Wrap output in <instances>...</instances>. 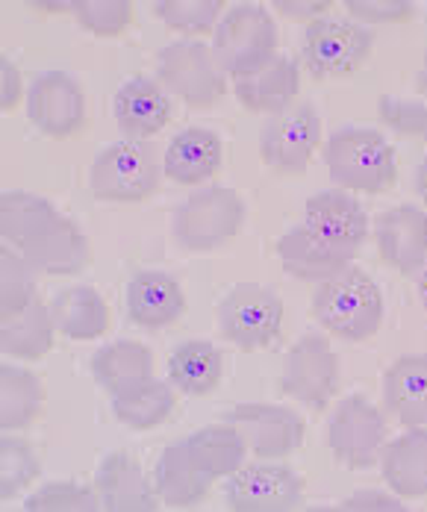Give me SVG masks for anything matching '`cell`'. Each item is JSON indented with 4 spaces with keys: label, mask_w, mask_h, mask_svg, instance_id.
Listing matches in <instances>:
<instances>
[{
    "label": "cell",
    "mask_w": 427,
    "mask_h": 512,
    "mask_svg": "<svg viewBox=\"0 0 427 512\" xmlns=\"http://www.w3.org/2000/svg\"><path fill=\"white\" fill-rule=\"evenodd\" d=\"M313 315L324 330L348 342H366L383 324V292L360 268L324 280L313 298Z\"/></svg>",
    "instance_id": "obj_2"
},
{
    "label": "cell",
    "mask_w": 427,
    "mask_h": 512,
    "mask_svg": "<svg viewBox=\"0 0 427 512\" xmlns=\"http://www.w3.org/2000/svg\"><path fill=\"white\" fill-rule=\"evenodd\" d=\"M280 389L313 412L330 404L339 389V357L324 336H304L292 345L283 359Z\"/></svg>",
    "instance_id": "obj_10"
},
{
    "label": "cell",
    "mask_w": 427,
    "mask_h": 512,
    "mask_svg": "<svg viewBox=\"0 0 427 512\" xmlns=\"http://www.w3.org/2000/svg\"><path fill=\"white\" fill-rule=\"evenodd\" d=\"M174 392L168 383L148 377L118 395H112L115 418L130 430H154L174 412Z\"/></svg>",
    "instance_id": "obj_31"
},
{
    "label": "cell",
    "mask_w": 427,
    "mask_h": 512,
    "mask_svg": "<svg viewBox=\"0 0 427 512\" xmlns=\"http://www.w3.org/2000/svg\"><path fill=\"white\" fill-rule=\"evenodd\" d=\"M127 318L145 330H162L186 312L180 283L165 271H139L127 283Z\"/></svg>",
    "instance_id": "obj_19"
},
{
    "label": "cell",
    "mask_w": 427,
    "mask_h": 512,
    "mask_svg": "<svg viewBox=\"0 0 427 512\" xmlns=\"http://www.w3.org/2000/svg\"><path fill=\"white\" fill-rule=\"evenodd\" d=\"M374 236L380 256L398 274H416L427 262V212L419 206H392L377 215Z\"/></svg>",
    "instance_id": "obj_17"
},
{
    "label": "cell",
    "mask_w": 427,
    "mask_h": 512,
    "mask_svg": "<svg viewBox=\"0 0 427 512\" xmlns=\"http://www.w3.org/2000/svg\"><path fill=\"white\" fill-rule=\"evenodd\" d=\"M327 445L348 468H372L386 448V418L363 395L342 398L327 424Z\"/></svg>",
    "instance_id": "obj_11"
},
{
    "label": "cell",
    "mask_w": 427,
    "mask_h": 512,
    "mask_svg": "<svg viewBox=\"0 0 427 512\" xmlns=\"http://www.w3.org/2000/svg\"><path fill=\"white\" fill-rule=\"evenodd\" d=\"M27 510L33 512H98L104 501L98 492L80 483H48L27 498Z\"/></svg>",
    "instance_id": "obj_38"
},
{
    "label": "cell",
    "mask_w": 427,
    "mask_h": 512,
    "mask_svg": "<svg viewBox=\"0 0 427 512\" xmlns=\"http://www.w3.org/2000/svg\"><path fill=\"white\" fill-rule=\"evenodd\" d=\"M416 86H419V92H422V95H427V56H425L422 71H419V77H416Z\"/></svg>",
    "instance_id": "obj_45"
},
{
    "label": "cell",
    "mask_w": 427,
    "mask_h": 512,
    "mask_svg": "<svg viewBox=\"0 0 427 512\" xmlns=\"http://www.w3.org/2000/svg\"><path fill=\"white\" fill-rule=\"evenodd\" d=\"M21 98H24V80L18 65L9 56H0V109L12 112Z\"/></svg>",
    "instance_id": "obj_42"
},
{
    "label": "cell",
    "mask_w": 427,
    "mask_h": 512,
    "mask_svg": "<svg viewBox=\"0 0 427 512\" xmlns=\"http://www.w3.org/2000/svg\"><path fill=\"white\" fill-rule=\"evenodd\" d=\"M157 77L192 109H210L224 98V68L210 45L195 39H177L157 56Z\"/></svg>",
    "instance_id": "obj_7"
},
{
    "label": "cell",
    "mask_w": 427,
    "mask_h": 512,
    "mask_svg": "<svg viewBox=\"0 0 427 512\" xmlns=\"http://www.w3.org/2000/svg\"><path fill=\"white\" fill-rule=\"evenodd\" d=\"M0 236L42 274H77L89 262L80 227L30 192L0 195Z\"/></svg>",
    "instance_id": "obj_1"
},
{
    "label": "cell",
    "mask_w": 427,
    "mask_h": 512,
    "mask_svg": "<svg viewBox=\"0 0 427 512\" xmlns=\"http://www.w3.org/2000/svg\"><path fill=\"white\" fill-rule=\"evenodd\" d=\"M221 168V139L213 130L189 127L168 142L162 171L180 186H201L213 180Z\"/></svg>",
    "instance_id": "obj_23"
},
{
    "label": "cell",
    "mask_w": 427,
    "mask_h": 512,
    "mask_svg": "<svg viewBox=\"0 0 427 512\" xmlns=\"http://www.w3.org/2000/svg\"><path fill=\"white\" fill-rule=\"evenodd\" d=\"M383 480L398 498L427 495V430L410 427V433L392 439L383 454Z\"/></svg>",
    "instance_id": "obj_25"
},
{
    "label": "cell",
    "mask_w": 427,
    "mask_h": 512,
    "mask_svg": "<svg viewBox=\"0 0 427 512\" xmlns=\"http://www.w3.org/2000/svg\"><path fill=\"white\" fill-rule=\"evenodd\" d=\"M112 112H115L121 133L145 142V139L157 136L171 121V101L160 89V83H154L148 77H133L115 92Z\"/></svg>",
    "instance_id": "obj_20"
},
{
    "label": "cell",
    "mask_w": 427,
    "mask_h": 512,
    "mask_svg": "<svg viewBox=\"0 0 427 512\" xmlns=\"http://www.w3.org/2000/svg\"><path fill=\"white\" fill-rule=\"evenodd\" d=\"M380 118L401 136H416L427 142V103L401 101V98H380Z\"/></svg>",
    "instance_id": "obj_39"
},
{
    "label": "cell",
    "mask_w": 427,
    "mask_h": 512,
    "mask_svg": "<svg viewBox=\"0 0 427 512\" xmlns=\"http://www.w3.org/2000/svg\"><path fill=\"white\" fill-rule=\"evenodd\" d=\"M227 421L242 433L248 451L260 460H283L304 442L301 415L274 404H245L227 412Z\"/></svg>",
    "instance_id": "obj_14"
},
{
    "label": "cell",
    "mask_w": 427,
    "mask_h": 512,
    "mask_svg": "<svg viewBox=\"0 0 427 512\" xmlns=\"http://www.w3.org/2000/svg\"><path fill=\"white\" fill-rule=\"evenodd\" d=\"M160 162L151 142L127 139L115 142L95 156L89 168V189L98 201L136 204L157 192Z\"/></svg>",
    "instance_id": "obj_4"
},
{
    "label": "cell",
    "mask_w": 427,
    "mask_h": 512,
    "mask_svg": "<svg viewBox=\"0 0 427 512\" xmlns=\"http://www.w3.org/2000/svg\"><path fill=\"white\" fill-rule=\"evenodd\" d=\"M213 480V474L195 457L189 439L168 445L154 465V489L165 507L186 510V507L201 504Z\"/></svg>",
    "instance_id": "obj_18"
},
{
    "label": "cell",
    "mask_w": 427,
    "mask_h": 512,
    "mask_svg": "<svg viewBox=\"0 0 427 512\" xmlns=\"http://www.w3.org/2000/svg\"><path fill=\"white\" fill-rule=\"evenodd\" d=\"M345 9L357 24H401L413 18V3L407 0H348Z\"/></svg>",
    "instance_id": "obj_40"
},
{
    "label": "cell",
    "mask_w": 427,
    "mask_h": 512,
    "mask_svg": "<svg viewBox=\"0 0 427 512\" xmlns=\"http://www.w3.org/2000/svg\"><path fill=\"white\" fill-rule=\"evenodd\" d=\"M189 445L195 451V457L201 465L213 474V477H230L242 468L248 445L242 439V433L233 424H218V427H204L198 433L189 436Z\"/></svg>",
    "instance_id": "obj_33"
},
{
    "label": "cell",
    "mask_w": 427,
    "mask_h": 512,
    "mask_svg": "<svg viewBox=\"0 0 427 512\" xmlns=\"http://www.w3.org/2000/svg\"><path fill=\"white\" fill-rule=\"evenodd\" d=\"M56 330L74 342H92L104 336L109 327L107 301L92 286H71L62 289L51 301Z\"/></svg>",
    "instance_id": "obj_27"
},
{
    "label": "cell",
    "mask_w": 427,
    "mask_h": 512,
    "mask_svg": "<svg viewBox=\"0 0 427 512\" xmlns=\"http://www.w3.org/2000/svg\"><path fill=\"white\" fill-rule=\"evenodd\" d=\"M339 510H345V512H380V510L398 512V510H404V498H398V495H386V492H377V489H360V492H354L348 501H342V504H339Z\"/></svg>",
    "instance_id": "obj_41"
},
{
    "label": "cell",
    "mask_w": 427,
    "mask_h": 512,
    "mask_svg": "<svg viewBox=\"0 0 427 512\" xmlns=\"http://www.w3.org/2000/svg\"><path fill=\"white\" fill-rule=\"evenodd\" d=\"M27 115L51 139L74 136L86 118V98L80 83L65 71H48L36 77L27 92Z\"/></svg>",
    "instance_id": "obj_15"
},
{
    "label": "cell",
    "mask_w": 427,
    "mask_h": 512,
    "mask_svg": "<svg viewBox=\"0 0 427 512\" xmlns=\"http://www.w3.org/2000/svg\"><path fill=\"white\" fill-rule=\"evenodd\" d=\"M221 371H224V359L221 351L213 342L204 339H192L174 348V354L168 357V377L171 383L192 398H204L218 389L221 383Z\"/></svg>",
    "instance_id": "obj_29"
},
{
    "label": "cell",
    "mask_w": 427,
    "mask_h": 512,
    "mask_svg": "<svg viewBox=\"0 0 427 512\" xmlns=\"http://www.w3.org/2000/svg\"><path fill=\"white\" fill-rule=\"evenodd\" d=\"M304 224L321 242H327L330 248H336L339 254H348L351 259L366 245V236H369L366 209L357 204V198L339 189L310 198L304 206Z\"/></svg>",
    "instance_id": "obj_16"
},
{
    "label": "cell",
    "mask_w": 427,
    "mask_h": 512,
    "mask_svg": "<svg viewBox=\"0 0 427 512\" xmlns=\"http://www.w3.org/2000/svg\"><path fill=\"white\" fill-rule=\"evenodd\" d=\"M324 165L336 186L366 195H383L395 186L398 168L392 145L363 127H348L324 142Z\"/></svg>",
    "instance_id": "obj_3"
},
{
    "label": "cell",
    "mask_w": 427,
    "mask_h": 512,
    "mask_svg": "<svg viewBox=\"0 0 427 512\" xmlns=\"http://www.w3.org/2000/svg\"><path fill=\"white\" fill-rule=\"evenodd\" d=\"M218 324L230 345H236L239 351H257L280 336L283 304L260 283H239L221 298Z\"/></svg>",
    "instance_id": "obj_8"
},
{
    "label": "cell",
    "mask_w": 427,
    "mask_h": 512,
    "mask_svg": "<svg viewBox=\"0 0 427 512\" xmlns=\"http://www.w3.org/2000/svg\"><path fill=\"white\" fill-rule=\"evenodd\" d=\"M98 495L109 512H154L160 495L130 454H109L98 468Z\"/></svg>",
    "instance_id": "obj_21"
},
{
    "label": "cell",
    "mask_w": 427,
    "mask_h": 512,
    "mask_svg": "<svg viewBox=\"0 0 427 512\" xmlns=\"http://www.w3.org/2000/svg\"><path fill=\"white\" fill-rule=\"evenodd\" d=\"M42 383L27 368L3 365L0 368V427L21 430L42 410Z\"/></svg>",
    "instance_id": "obj_32"
},
{
    "label": "cell",
    "mask_w": 427,
    "mask_h": 512,
    "mask_svg": "<svg viewBox=\"0 0 427 512\" xmlns=\"http://www.w3.org/2000/svg\"><path fill=\"white\" fill-rule=\"evenodd\" d=\"M36 268L15 251H0V321L36 301Z\"/></svg>",
    "instance_id": "obj_34"
},
{
    "label": "cell",
    "mask_w": 427,
    "mask_h": 512,
    "mask_svg": "<svg viewBox=\"0 0 427 512\" xmlns=\"http://www.w3.org/2000/svg\"><path fill=\"white\" fill-rule=\"evenodd\" d=\"M274 9H277L280 15L292 18V21H307V24H313V21H319V18H327L330 3H324V0H277Z\"/></svg>",
    "instance_id": "obj_43"
},
{
    "label": "cell",
    "mask_w": 427,
    "mask_h": 512,
    "mask_svg": "<svg viewBox=\"0 0 427 512\" xmlns=\"http://www.w3.org/2000/svg\"><path fill=\"white\" fill-rule=\"evenodd\" d=\"M298 86H301V77H298L295 59L274 56L260 71L236 80L233 92L248 112L277 115V112H286L292 106L295 95H298Z\"/></svg>",
    "instance_id": "obj_24"
},
{
    "label": "cell",
    "mask_w": 427,
    "mask_h": 512,
    "mask_svg": "<svg viewBox=\"0 0 427 512\" xmlns=\"http://www.w3.org/2000/svg\"><path fill=\"white\" fill-rule=\"evenodd\" d=\"M74 18L80 21L83 30L101 39H112L130 27L133 3L130 0H83V3H74Z\"/></svg>",
    "instance_id": "obj_37"
},
{
    "label": "cell",
    "mask_w": 427,
    "mask_h": 512,
    "mask_svg": "<svg viewBox=\"0 0 427 512\" xmlns=\"http://www.w3.org/2000/svg\"><path fill=\"white\" fill-rule=\"evenodd\" d=\"M245 224V201L230 186H210L186 198L174 212V239L183 251H215Z\"/></svg>",
    "instance_id": "obj_5"
},
{
    "label": "cell",
    "mask_w": 427,
    "mask_h": 512,
    "mask_svg": "<svg viewBox=\"0 0 427 512\" xmlns=\"http://www.w3.org/2000/svg\"><path fill=\"white\" fill-rule=\"evenodd\" d=\"M383 398L389 412L407 427L427 424V354L401 357L383 377Z\"/></svg>",
    "instance_id": "obj_26"
},
{
    "label": "cell",
    "mask_w": 427,
    "mask_h": 512,
    "mask_svg": "<svg viewBox=\"0 0 427 512\" xmlns=\"http://www.w3.org/2000/svg\"><path fill=\"white\" fill-rule=\"evenodd\" d=\"M419 295H422V304L427 307V268L425 274H422V280H419Z\"/></svg>",
    "instance_id": "obj_46"
},
{
    "label": "cell",
    "mask_w": 427,
    "mask_h": 512,
    "mask_svg": "<svg viewBox=\"0 0 427 512\" xmlns=\"http://www.w3.org/2000/svg\"><path fill=\"white\" fill-rule=\"evenodd\" d=\"M215 56L233 80L260 71L277 56V30L263 6H233L215 27Z\"/></svg>",
    "instance_id": "obj_6"
},
{
    "label": "cell",
    "mask_w": 427,
    "mask_h": 512,
    "mask_svg": "<svg viewBox=\"0 0 427 512\" xmlns=\"http://www.w3.org/2000/svg\"><path fill=\"white\" fill-rule=\"evenodd\" d=\"M372 42V30H366L354 18H319L307 27L301 59L321 80L348 77L360 71L372 51Z\"/></svg>",
    "instance_id": "obj_9"
},
{
    "label": "cell",
    "mask_w": 427,
    "mask_h": 512,
    "mask_svg": "<svg viewBox=\"0 0 427 512\" xmlns=\"http://www.w3.org/2000/svg\"><path fill=\"white\" fill-rule=\"evenodd\" d=\"M321 145V118L313 103L289 106L268 118L260 151L277 174H304Z\"/></svg>",
    "instance_id": "obj_13"
},
{
    "label": "cell",
    "mask_w": 427,
    "mask_h": 512,
    "mask_svg": "<svg viewBox=\"0 0 427 512\" xmlns=\"http://www.w3.org/2000/svg\"><path fill=\"white\" fill-rule=\"evenodd\" d=\"M277 256H280V265H283L286 274H292L298 280H307V283L333 280L336 274L351 268V256L339 254L336 248L321 242L307 224L292 227L289 233L280 236Z\"/></svg>",
    "instance_id": "obj_22"
},
{
    "label": "cell",
    "mask_w": 427,
    "mask_h": 512,
    "mask_svg": "<svg viewBox=\"0 0 427 512\" xmlns=\"http://www.w3.org/2000/svg\"><path fill=\"white\" fill-rule=\"evenodd\" d=\"M39 471H42L39 460L24 439L15 436L0 439V498L21 495L39 477Z\"/></svg>",
    "instance_id": "obj_35"
},
{
    "label": "cell",
    "mask_w": 427,
    "mask_h": 512,
    "mask_svg": "<svg viewBox=\"0 0 427 512\" xmlns=\"http://www.w3.org/2000/svg\"><path fill=\"white\" fill-rule=\"evenodd\" d=\"M416 192L422 195V201L427 204V156L422 159V165H419V171H416Z\"/></svg>",
    "instance_id": "obj_44"
},
{
    "label": "cell",
    "mask_w": 427,
    "mask_h": 512,
    "mask_svg": "<svg viewBox=\"0 0 427 512\" xmlns=\"http://www.w3.org/2000/svg\"><path fill=\"white\" fill-rule=\"evenodd\" d=\"M56 321L54 312L48 304H42L39 298L27 309H21L18 315L0 321V348L3 354L24 362L42 359L54 348Z\"/></svg>",
    "instance_id": "obj_28"
},
{
    "label": "cell",
    "mask_w": 427,
    "mask_h": 512,
    "mask_svg": "<svg viewBox=\"0 0 427 512\" xmlns=\"http://www.w3.org/2000/svg\"><path fill=\"white\" fill-rule=\"evenodd\" d=\"M224 495L236 512H292L304 504V483L286 465L254 462L230 474Z\"/></svg>",
    "instance_id": "obj_12"
},
{
    "label": "cell",
    "mask_w": 427,
    "mask_h": 512,
    "mask_svg": "<svg viewBox=\"0 0 427 512\" xmlns=\"http://www.w3.org/2000/svg\"><path fill=\"white\" fill-rule=\"evenodd\" d=\"M154 12L160 15L165 27L183 36H204L221 21L218 0H168V3H157Z\"/></svg>",
    "instance_id": "obj_36"
},
{
    "label": "cell",
    "mask_w": 427,
    "mask_h": 512,
    "mask_svg": "<svg viewBox=\"0 0 427 512\" xmlns=\"http://www.w3.org/2000/svg\"><path fill=\"white\" fill-rule=\"evenodd\" d=\"M154 374V354L142 345V342H112L104 345L95 357H92V377L101 383V389H107L109 395H118L142 380H148Z\"/></svg>",
    "instance_id": "obj_30"
}]
</instances>
